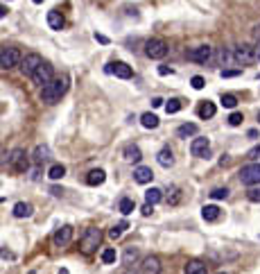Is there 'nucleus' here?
<instances>
[{
    "mask_svg": "<svg viewBox=\"0 0 260 274\" xmlns=\"http://www.w3.org/2000/svg\"><path fill=\"white\" fill-rule=\"evenodd\" d=\"M215 111H217V109H215V105L206 100V102H202V105H199V109H197V116H199V118H213Z\"/></svg>",
    "mask_w": 260,
    "mask_h": 274,
    "instance_id": "nucleus-26",
    "label": "nucleus"
},
{
    "mask_svg": "<svg viewBox=\"0 0 260 274\" xmlns=\"http://www.w3.org/2000/svg\"><path fill=\"white\" fill-rule=\"evenodd\" d=\"M217 274H226V272H217Z\"/></svg>",
    "mask_w": 260,
    "mask_h": 274,
    "instance_id": "nucleus-48",
    "label": "nucleus"
},
{
    "mask_svg": "<svg viewBox=\"0 0 260 274\" xmlns=\"http://www.w3.org/2000/svg\"><path fill=\"white\" fill-rule=\"evenodd\" d=\"M247 197H249V202L258 204V202H260V188H251V190L247 193Z\"/></svg>",
    "mask_w": 260,
    "mask_h": 274,
    "instance_id": "nucleus-39",
    "label": "nucleus"
},
{
    "mask_svg": "<svg viewBox=\"0 0 260 274\" xmlns=\"http://www.w3.org/2000/svg\"><path fill=\"white\" fill-rule=\"evenodd\" d=\"M50 159V147H46V145H39L36 150H34V164L41 165L43 161H48Z\"/></svg>",
    "mask_w": 260,
    "mask_h": 274,
    "instance_id": "nucleus-25",
    "label": "nucleus"
},
{
    "mask_svg": "<svg viewBox=\"0 0 260 274\" xmlns=\"http://www.w3.org/2000/svg\"><path fill=\"white\" fill-rule=\"evenodd\" d=\"M161 200H163V190L161 188H147L145 190V202L147 204L154 206V204H158Z\"/></svg>",
    "mask_w": 260,
    "mask_h": 274,
    "instance_id": "nucleus-24",
    "label": "nucleus"
},
{
    "mask_svg": "<svg viewBox=\"0 0 260 274\" xmlns=\"http://www.w3.org/2000/svg\"><path fill=\"white\" fill-rule=\"evenodd\" d=\"M20 61H23V59H20L18 48L5 46L0 50V68H2V71H9V68H14L16 64H20Z\"/></svg>",
    "mask_w": 260,
    "mask_h": 274,
    "instance_id": "nucleus-3",
    "label": "nucleus"
},
{
    "mask_svg": "<svg viewBox=\"0 0 260 274\" xmlns=\"http://www.w3.org/2000/svg\"><path fill=\"white\" fill-rule=\"evenodd\" d=\"M210 197H213V200H226V197H228V188H215V190H210Z\"/></svg>",
    "mask_w": 260,
    "mask_h": 274,
    "instance_id": "nucleus-34",
    "label": "nucleus"
},
{
    "mask_svg": "<svg viewBox=\"0 0 260 274\" xmlns=\"http://www.w3.org/2000/svg\"><path fill=\"white\" fill-rule=\"evenodd\" d=\"M158 75H172V68H168V66H158Z\"/></svg>",
    "mask_w": 260,
    "mask_h": 274,
    "instance_id": "nucleus-42",
    "label": "nucleus"
},
{
    "mask_svg": "<svg viewBox=\"0 0 260 274\" xmlns=\"http://www.w3.org/2000/svg\"><path fill=\"white\" fill-rule=\"evenodd\" d=\"M163 102H165L163 98H152V107H154V109L156 107H163Z\"/></svg>",
    "mask_w": 260,
    "mask_h": 274,
    "instance_id": "nucleus-43",
    "label": "nucleus"
},
{
    "mask_svg": "<svg viewBox=\"0 0 260 274\" xmlns=\"http://www.w3.org/2000/svg\"><path fill=\"white\" fill-rule=\"evenodd\" d=\"M118 209H120V213H122V216H129V213H134L136 204H134V200H129V197H122V200H120V206H118Z\"/></svg>",
    "mask_w": 260,
    "mask_h": 274,
    "instance_id": "nucleus-29",
    "label": "nucleus"
},
{
    "mask_svg": "<svg viewBox=\"0 0 260 274\" xmlns=\"http://www.w3.org/2000/svg\"><path fill=\"white\" fill-rule=\"evenodd\" d=\"M66 175V168H64V165H52V168L50 170H48V177H50V179H52V182H57V179H61V177H64Z\"/></svg>",
    "mask_w": 260,
    "mask_h": 274,
    "instance_id": "nucleus-31",
    "label": "nucleus"
},
{
    "mask_svg": "<svg viewBox=\"0 0 260 274\" xmlns=\"http://www.w3.org/2000/svg\"><path fill=\"white\" fill-rule=\"evenodd\" d=\"M240 182L244 183V186H256V183H260V164H247L240 168Z\"/></svg>",
    "mask_w": 260,
    "mask_h": 274,
    "instance_id": "nucleus-5",
    "label": "nucleus"
},
{
    "mask_svg": "<svg viewBox=\"0 0 260 274\" xmlns=\"http://www.w3.org/2000/svg\"><path fill=\"white\" fill-rule=\"evenodd\" d=\"M41 64H43L41 55L30 53V55H25V57H23V61H20V73H23L25 77H34V73L41 68Z\"/></svg>",
    "mask_w": 260,
    "mask_h": 274,
    "instance_id": "nucleus-6",
    "label": "nucleus"
},
{
    "mask_svg": "<svg viewBox=\"0 0 260 274\" xmlns=\"http://www.w3.org/2000/svg\"><path fill=\"white\" fill-rule=\"evenodd\" d=\"M247 159H249V161H254V164L258 161V159H260V143H258V145H254V147H251V150L247 152Z\"/></svg>",
    "mask_w": 260,
    "mask_h": 274,
    "instance_id": "nucleus-36",
    "label": "nucleus"
},
{
    "mask_svg": "<svg viewBox=\"0 0 260 274\" xmlns=\"http://www.w3.org/2000/svg\"><path fill=\"white\" fill-rule=\"evenodd\" d=\"M34 82H36V84H41V89H43V86L46 84H50L52 79H54V75H52V66L50 64H46V61H43V64H41V68L36 73H34Z\"/></svg>",
    "mask_w": 260,
    "mask_h": 274,
    "instance_id": "nucleus-13",
    "label": "nucleus"
},
{
    "mask_svg": "<svg viewBox=\"0 0 260 274\" xmlns=\"http://www.w3.org/2000/svg\"><path fill=\"white\" fill-rule=\"evenodd\" d=\"M202 218L206 222H217L222 218V211H220V206H215V204H206L202 209Z\"/></svg>",
    "mask_w": 260,
    "mask_h": 274,
    "instance_id": "nucleus-17",
    "label": "nucleus"
},
{
    "mask_svg": "<svg viewBox=\"0 0 260 274\" xmlns=\"http://www.w3.org/2000/svg\"><path fill=\"white\" fill-rule=\"evenodd\" d=\"M124 229H129V222L122 220V222H118V224H113V227L109 229V236L116 240V238H120V236L124 234Z\"/></svg>",
    "mask_w": 260,
    "mask_h": 274,
    "instance_id": "nucleus-28",
    "label": "nucleus"
},
{
    "mask_svg": "<svg viewBox=\"0 0 260 274\" xmlns=\"http://www.w3.org/2000/svg\"><path fill=\"white\" fill-rule=\"evenodd\" d=\"M190 84H192V89H197V91H202L204 86H206V82H204V77H199V75H195V77L190 79Z\"/></svg>",
    "mask_w": 260,
    "mask_h": 274,
    "instance_id": "nucleus-37",
    "label": "nucleus"
},
{
    "mask_svg": "<svg viewBox=\"0 0 260 274\" xmlns=\"http://www.w3.org/2000/svg\"><path fill=\"white\" fill-rule=\"evenodd\" d=\"M32 2H36V5H41V2H43V0H32Z\"/></svg>",
    "mask_w": 260,
    "mask_h": 274,
    "instance_id": "nucleus-47",
    "label": "nucleus"
},
{
    "mask_svg": "<svg viewBox=\"0 0 260 274\" xmlns=\"http://www.w3.org/2000/svg\"><path fill=\"white\" fill-rule=\"evenodd\" d=\"M156 161H158V165H163V168H170V165H174V157H172V150H170V147H163V150L156 154Z\"/></svg>",
    "mask_w": 260,
    "mask_h": 274,
    "instance_id": "nucleus-20",
    "label": "nucleus"
},
{
    "mask_svg": "<svg viewBox=\"0 0 260 274\" xmlns=\"http://www.w3.org/2000/svg\"><path fill=\"white\" fill-rule=\"evenodd\" d=\"M100 242H102V231L98 227H88L82 236V240H79V247L84 254H93L100 247Z\"/></svg>",
    "mask_w": 260,
    "mask_h": 274,
    "instance_id": "nucleus-2",
    "label": "nucleus"
},
{
    "mask_svg": "<svg viewBox=\"0 0 260 274\" xmlns=\"http://www.w3.org/2000/svg\"><path fill=\"white\" fill-rule=\"evenodd\" d=\"M118 261V252H116V249H104V252H102V263H104V265H113V263H116Z\"/></svg>",
    "mask_w": 260,
    "mask_h": 274,
    "instance_id": "nucleus-30",
    "label": "nucleus"
},
{
    "mask_svg": "<svg viewBox=\"0 0 260 274\" xmlns=\"http://www.w3.org/2000/svg\"><path fill=\"white\" fill-rule=\"evenodd\" d=\"M122 154H124V161H129V164H138L143 159V152H140L138 145H127L122 150Z\"/></svg>",
    "mask_w": 260,
    "mask_h": 274,
    "instance_id": "nucleus-16",
    "label": "nucleus"
},
{
    "mask_svg": "<svg viewBox=\"0 0 260 274\" xmlns=\"http://www.w3.org/2000/svg\"><path fill=\"white\" fill-rule=\"evenodd\" d=\"M168 41L165 39H150L145 43V55L150 59H163L168 55Z\"/></svg>",
    "mask_w": 260,
    "mask_h": 274,
    "instance_id": "nucleus-4",
    "label": "nucleus"
},
{
    "mask_svg": "<svg viewBox=\"0 0 260 274\" xmlns=\"http://www.w3.org/2000/svg\"><path fill=\"white\" fill-rule=\"evenodd\" d=\"M140 270H143V274H161V261L156 256H147V258H143Z\"/></svg>",
    "mask_w": 260,
    "mask_h": 274,
    "instance_id": "nucleus-14",
    "label": "nucleus"
},
{
    "mask_svg": "<svg viewBox=\"0 0 260 274\" xmlns=\"http://www.w3.org/2000/svg\"><path fill=\"white\" fill-rule=\"evenodd\" d=\"M66 91H68V77H66V75H59V77L52 79L50 84H46L41 89V100L48 102V105H57L59 100L64 98Z\"/></svg>",
    "mask_w": 260,
    "mask_h": 274,
    "instance_id": "nucleus-1",
    "label": "nucleus"
},
{
    "mask_svg": "<svg viewBox=\"0 0 260 274\" xmlns=\"http://www.w3.org/2000/svg\"><path fill=\"white\" fill-rule=\"evenodd\" d=\"M233 59L238 61V64H251V61H256V59H258V53H256L254 46L242 43V46H238L233 50Z\"/></svg>",
    "mask_w": 260,
    "mask_h": 274,
    "instance_id": "nucleus-8",
    "label": "nucleus"
},
{
    "mask_svg": "<svg viewBox=\"0 0 260 274\" xmlns=\"http://www.w3.org/2000/svg\"><path fill=\"white\" fill-rule=\"evenodd\" d=\"M197 131H199V127H197L195 123H183L179 129H176V136L179 138H188V136H197Z\"/></svg>",
    "mask_w": 260,
    "mask_h": 274,
    "instance_id": "nucleus-21",
    "label": "nucleus"
},
{
    "mask_svg": "<svg viewBox=\"0 0 260 274\" xmlns=\"http://www.w3.org/2000/svg\"><path fill=\"white\" fill-rule=\"evenodd\" d=\"M238 105V98H235L233 93H222V107H226V109H235Z\"/></svg>",
    "mask_w": 260,
    "mask_h": 274,
    "instance_id": "nucleus-32",
    "label": "nucleus"
},
{
    "mask_svg": "<svg viewBox=\"0 0 260 274\" xmlns=\"http://www.w3.org/2000/svg\"><path fill=\"white\" fill-rule=\"evenodd\" d=\"M95 41H100V43H104V46H106V43H109V39H106V37H104V34H98V32H95Z\"/></svg>",
    "mask_w": 260,
    "mask_h": 274,
    "instance_id": "nucleus-45",
    "label": "nucleus"
},
{
    "mask_svg": "<svg viewBox=\"0 0 260 274\" xmlns=\"http://www.w3.org/2000/svg\"><path fill=\"white\" fill-rule=\"evenodd\" d=\"M190 152H192V157H197V159H208L210 157V141L204 136L195 138V141L190 143Z\"/></svg>",
    "mask_w": 260,
    "mask_h": 274,
    "instance_id": "nucleus-9",
    "label": "nucleus"
},
{
    "mask_svg": "<svg viewBox=\"0 0 260 274\" xmlns=\"http://www.w3.org/2000/svg\"><path fill=\"white\" fill-rule=\"evenodd\" d=\"M70 240H72V227L70 224H64V227H59L57 231L52 234V242H54V247H66Z\"/></svg>",
    "mask_w": 260,
    "mask_h": 274,
    "instance_id": "nucleus-11",
    "label": "nucleus"
},
{
    "mask_svg": "<svg viewBox=\"0 0 260 274\" xmlns=\"http://www.w3.org/2000/svg\"><path fill=\"white\" fill-rule=\"evenodd\" d=\"M152 211H154V206H152V204H145L143 209H140V213H143V216L147 218V216H152Z\"/></svg>",
    "mask_w": 260,
    "mask_h": 274,
    "instance_id": "nucleus-41",
    "label": "nucleus"
},
{
    "mask_svg": "<svg viewBox=\"0 0 260 274\" xmlns=\"http://www.w3.org/2000/svg\"><path fill=\"white\" fill-rule=\"evenodd\" d=\"M57 274H68V270H66V268H61V270H59Z\"/></svg>",
    "mask_w": 260,
    "mask_h": 274,
    "instance_id": "nucleus-46",
    "label": "nucleus"
},
{
    "mask_svg": "<svg viewBox=\"0 0 260 274\" xmlns=\"http://www.w3.org/2000/svg\"><path fill=\"white\" fill-rule=\"evenodd\" d=\"M242 120H244V118H242V113H238V111H233V113L228 116V125H231V127H238V125H242Z\"/></svg>",
    "mask_w": 260,
    "mask_h": 274,
    "instance_id": "nucleus-35",
    "label": "nucleus"
},
{
    "mask_svg": "<svg viewBox=\"0 0 260 274\" xmlns=\"http://www.w3.org/2000/svg\"><path fill=\"white\" fill-rule=\"evenodd\" d=\"M136 256H138V252H136V249H127V256H124V261H127V263L136 261Z\"/></svg>",
    "mask_w": 260,
    "mask_h": 274,
    "instance_id": "nucleus-40",
    "label": "nucleus"
},
{
    "mask_svg": "<svg viewBox=\"0 0 260 274\" xmlns=\"http://www.w3.org/2000/svg\"><path fill=\"white\" fill-rule=\"evenodd\" d=\"M48 25H50V30H61V27H64V16H61L57 9L48 12Z\"/></svg>",
    "mask_w": 260,
    "mask_h": 274,
    "instance_id": "nucleus-22",
    "label": "nucleus"
},
{
    "mask_svg": "<svg viewBox=\"0 0 260 274\" xmlns=\"http://www.w3.org/2000/svg\"><path fill=\"white\" fill-rule=\"evenodd\" d=\"M165 111H168V113H176V111H181V100H176V98L168 100V102H165Z\"/></svg>",
    "mask_w": 260,
    "mask_h": 274,
    "instance_id": "nucleus-33",
    "label": "nucleus"
},
{
    "mask_svg": "<svg viewBox=\"0 0 260 274\" xmlns=\"http://www.w3.org/2000/svg\"><path fill=\"white\" fill-rule=\"evenodd\" d=\"M7 164H9V168H12L14 172H25V170L30 168V161H27L25 150H14L12 154L7 157Z\"/></svg>",
    "mask_w": 260,
    "mask_h": 274,
    "instance_id": "nucleus-7",
    "label": "nucleus"
},
{
    "mask_svg": "<svg viewBox=\"0 0 260 274\" xmlns=\"http://www.w3.org/2000/svg\"><path fill=\"white\" fill-rule=\"evenodd\" d=\"M258 120H260V113H258Z\"/></svg>",
    "mask_w": 260,
    "mask_h": 274,
    "instance_id": "nucleus-49",
    "label": "nucleus"
},
{
    "mask_svg": "<svg viewBox=\"0 0 260 274\" xmlns=\"http://www.w3.org/2000/svg\"><path fill=\"white\" fill-rule=\"evenodd\" d=\"M240 73H242V68H235V71H228V68H222V71H220V75H222V77H238Z\"/></svg>",
    "mask_w": 260,
    "mask_h": 274,
    "instance_id": "nucleus-38",
    "label": "nucleus"
},
{
    "mask_svg": "<svg viewBox=\"0 0 260 274\" xmlns=\"http://www.w3.org/2000/svg\"><path fill=\"white\" fill-rule=\"evenodd\" d=\"M134 179H136L138 183H150L152 179H154V172H152V168H147V165H138V168L134 170Z\"/></svg>",
    "mask_w": 260,
    "mask_h": 274,
    "instance_id": "nucleus-15",
    "label": "nucleus"
},
{
    "mask_svg": "<svg viewBox=\"0 0 260 274\" xmlns=\"http://www.w3.org/2000/svg\"><path fill=\"white\" fill-rule=\"evenodd\" d=\"M188 59H190V61H197V64H206V61H210V59H213V48H210V46L192 48V50L188 53Z\"/></svg>",
    "mask_w": 260,
    "mask_h": 274,
    "instance_id": "nucleus-10",
    "label": "nucleus"
},
{
    "mask_svg": "<svg viewBox=\"0 0 260 274\" xmlns=\"http://www.w3.org/2000/svg\"><path fill=\"white\" fill-rule=\"evenodd\" d=\"M106 73H111V75H116V77H120V79H129L131 75H134L131 66L124 64V61H111V64L106 66Z\"/></svg>",
    "mask_w": 260,
    "mask_h": 274,
    "instance_id": "nucleus-12",
    "label": "nucleus"
},
{
    "mask_svg": "<svg viewBox=\"0 0 260 274\" xmlns=\"http://www.w3.org/2000/svg\"><path fill=\"white\" fill-rule=\"evenodd\" d=\"M140 125H143L145 129H156V127H158V118L147 111V113H143V116H140Z\"/></svg>",
    "mask_w": 260,
    "mask_h": 274,
    "instance_id": "nucleus-27",
    "label": "nucleus"
},
{
    "mask_svg": "<svg viewBox=\"0 0 260 274\" xmlns=\"http://www.w3.org/2000/svg\"><path fill=\"white\" fill-rule=\"evenodd\" d=\"M104 179H106V172H104V170H91V172H88V175H86V183H88V186H102L104 183Z\"/></svg>",
    "mask_w": 260,
    "mask_h": 274,
    "instance_id": "nucleus-19",
    "label": "nucleus"
},
{
    "mask_svg": "<svg viewBox=\"0 0 260 274\" xmlns=\"http://www.w3.org/2000/svg\"><path fill=\"white\" fill-rule=\"evenodd\" d=\"M50 193H52V195H54V197H61V195H64V190H61V188H57V186H52V188H50Z\"/></svg>",
    "mask_w": 260,
    "mask_h": 274,
    "instance_id": "nucleus-44",
    "label": "nucleus"
},
{
    "mask_svg": "<svg viewBox=\"0 0 260 274\" xmlns=\"http://www.w3.org/2000/svg\"><path fill=\"white\" fill-rule=\"evenodd\" d=\"M32 204H27V202H18V204H14V218H30L32 216Z\"/></svg>",
    "mask_w": 260,
    "mask_h": 274,
    "instance_id": "nucleus-23",
    "label": "nucleus"
},
{
    "mask_svg": "<svg viewBox=\"0 0 260 274\" xmlns=\"http://www.w3.org/2000/svg\"><path fill=\"white\" fill-rule=\"evenodd\" d=\"M183 274H208V268H206V263L202 261H188L186 263V268H183Z\"/></svg>",
    "mask_w": 260,
    "mask_h": 274,
    "instance_id": "nucleus-18",
    "label": "nucleus"
},
{
    "mask_svg": "<svg viewBox=\"0 0 260 274\" xmlns=\"http://www.w3.org/2000/svg\"><path fill=\"white\" fill-rule=\"evenodd\" d=\"M258 59H260V53H258Z\"/></svg>",
    "mask_w": 260,
    "mask_h": 274,
    "instance_id": "nucleus-50",
    "label": "nucleus"
}]
</instances>
